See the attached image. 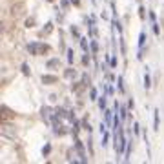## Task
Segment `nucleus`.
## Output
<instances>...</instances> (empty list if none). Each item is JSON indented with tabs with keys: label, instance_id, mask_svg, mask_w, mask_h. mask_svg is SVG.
Segmentation results:
<instances>
[{
	"label": "nucleus",
	"instance_id": "nucleus-1",
	"mask_svg": "<svg viewBox=\"0 0 164 164\" xmlns=\"http://www.w3.org/2000/svg\"><path fill=\"white\" fill-rule=\"evenodd\" d=\"M28 49H29L31 55H40V53H48V51H49V48H48L46 44H38V42L29 44V46H28Z\"/></svg>",
	"mask_w": 164,
	"mask_h": 164
},
{
	"label": "nucleus",
	"instance_id": "nucleus-2",
	"mask_svg": "<svg viewBox=\"0 0 164 164\" xmlns=\"http://www.w3.org/2000/svg\"><path fill=\"white\" fill-rule=\"evenodd\" d=\"M75 148H77V151H79L80 160L86 162V153H84V148H82V144H80V140H75Z\"/></svg>",
	"mask_w": 164,
	"mask_h": 164
},
{
	"label": "nucleus",
	"instance_id": "nucleus-3",
	"mask_svg": "<svg viewBox=\"0 0 164 164\" xmlns=\"http://www.w3.org/2000/svg\"><path fill=\"white\" fill-rule=\"evenodd\" d=\"M144 44H146V33H144V31H140V35H139V51H142Z\"/></svg>",
	"mask_w": 164,
	"mask_h": 164
},
{
	"label": "nucleus",
	"instance_id": "nucleus-4",
	"mask_svg": "<svg viewBox=\"0 0 164 164\" xmlns=\"http://www.w3.org/2000/svg\"><path fill=\"white\" fill-rule=\"evenodd\" d=\"M153 130L159 131V109L153 111Z\"/></svg>",
	"mask_w": 164,
	"mask_h": 164
},
{
	"label": "nucleus",
	"instance_id": "nucleus-5",
	"mask_svg": "<svg viewBox=\"0 0 164 164\" xmlns=\"http://www.w3.org/2000/svg\"><path fill=\"white\" fill-rule=\"evenodd\" d=\"M111 115H113V113H111L109 109H104V119H106V126H108V128L111 126Z\"/></svg>",
	"mask_w": 164,
	"mask_h": 164
},
{
	"label": "nucleus",
	"instance_id": "nucleus-6",
	"mask_svg": "<svg viewBox=\"0 0 164 164\" xmlns=\"http://www.w3.org/2000/svg\"><path fill=\"white\" fill-rule=\"evenodd\" d=\"M42 82H44V84H51V82H57V77H51V75H44V77H42Z\"/></svg>",
	"mask_w": 164,
	"mask_h": 164
},
{
	"label": "nucleus",
	"instance_id": "nucleus-7",
	"mask_svg": "<svg viewBox=\"0 0 164 164\" xmlns=\"http://www.w3.org/2000/svg\"><path fill=\"white\" fill-rule=\"evenodd\" d=\"M100 144H102V148H106V146L109 144V133H108V131L102 133V142H100Z\"/></svg>",
	"mask_w": 164,
	"mask_h": 164
},
{
	"label": "nucleus",
	"instance_id": "nucleus-8",
	"mask_svg": "<svg viewBox=\"0 0 164 164\" xmlns=\"http://www.w3.org/2000/svg\"><path fill=\"white\" fill-rule=\"evenodd\" d=\"M144 88H146V89L151 88V79H150V73H148V71L144 73Z\"/></svg>",
	"mask_w": 164,
	"mask_h": 164
},
{
	"label": "nucleus",
	"instance_id": "nucleus-9",
	"mask_svg": "<svg viewBox=\"0 0 164 164\" xmlns=\"http://www.w3.org/2000/svg\"><path fill=\"white\" fill-rule=\"evenodd\" d=\"M99 108H100V109H106V95H102V97L99 99Z\"/></svg>",
	"mask_w": 164,
	"mask_h": 164
},
{
	"label": "nucleus",
	"instance_id": "nucleus-10",
	"mask_svg": "<svg viewBox=\"0 0 164 164\" xmlns=\"http://www.w3.org/2000/svg\"><path fill=\"white\" fill-rule=\"evenodd\" d=\"M2 111H4V119H11V117H13V113H11L6 106H2Z\"/></svg>",
	"mask_w": 164,
	"mask_h": 164
},
{
	"label": "nucleus",
	"instance_id": "nucleus-11",
	"mask_svg": "<svg viewBox=\"0 0 164 164\" xmlns=\"http://www.w3.org/2000/svg\"><path fill=\"white\" fill-rule=\"evenodd\" d=\"M131 142H133V140H130L128 146H126V160H130V155H131Z\"/></svg>",
	"mask_w": 164,
	"mask_h": 164
},
{
	"label": "nucleus",
	"instance_id": "nucleus-12",
	"mask_svg": "<svg viewBox=\"0 0 164 164\" xmlns=\"http://www.w3.org/2000/svg\"><path fill=\"white\" fill-rule=\"evenodd\" d=\"M117 86H119V91L124 93V84H122V77H119V80H117Z\"/></svg>",
	"mask_w": 164,
	"mask_h": 164
},
{
	"label": "nucleus",
	"instance_id": "nucleus-13",
	"mask_svg": "<svg viewBox=\"0 0 164 164\" xmlns=\"http://www.w3.org/2000/svg\"><path fill=\"white\" fill-rule=\"evenodd\" d=\"M80 46H82V49H84V51H88V49H89V48H88V40H86V38H80Z\"/></svg>",
	"mask_w": 164,
	"mask_h": 164
},
{
	"label": "nucleus",
	"instance_id": "nucleus-14",
	"mask_svg": "<svg viewBox=\"0 0 164 164\" xmlns=\"http://www.w3.org/2000/svg\"><path fill=\"white\" fill-rule=\"evenodd\" d=\"M67 62L73 64V51H71V49H67Z\"/></svg>",
	"mask_w": 164,
	"mask_h": 164
},
{
	"label": "nucleus",
	"instance_id": "nucleus-15",
	"mask_svg": "<svg viewBox=\"0 0 164 164\" xmlns=\"http://www.w3.org/2000/svg\"><path fill=\"white\" fill-rule=\"evenodd\" d=\"M57 64H58V60H55V58H53V60H49V62H48V67H55Z\"/></svg>",
	"mask_w": 164,
	"mask_h": 164
},
{
	"label": "nucleus",
	"instance_id": "nucleus-16",
	"mask_svg": "<svg viewBox=\"0 0 164 164\" xmlns=\"http://www.w3.org/2000/svg\"><path fill=\"white\" fill-rule=\"evenodd\" d=\"M91 100H97V89L95 88L91 89Z\"/></svg>",
	"mask_w": 164,
	"mask_h": 164
},
{
	"label": "nucleus",
	"instance_id": "nucleus-17",
	"mask_svg": "<svg viewBox=\"0 0 164 164\" xmlns=\"http://www.w3.org/2000/svg\"><path fill=\"white\" fill-rule=\"evenodd\" d=\"M91 51H93V55L97 53V42H91Z\"/></svg>",
	"mask_w": 164,
	"mask_h": 164
},
{
	"label": "nucleus",
	"instance_id": "nucleus-18",
	"mask_svg": "<svg viewBox=\"0 0 164 164\" xmlns=\"http://www.w3.org/2000/svg\"><path fill=\"white\" fill-rule=\"evenodd\" d=\"M126 115H128L126 113V108H121V119H126Z\"/></svg>",
	"mask_w": 164,
	"mask_h": 164
},
{
	"label": "nucleus",
	"instance_id": "nucleus-19",
	"mask_svg": "<svg viewBox=\"0 0 164 164\" xmlns=\"http://www.w3.org/2000/svg\"><path fill=\"white\" fill-rule=\"evenodd\" d=\"M22 69H24V73L29 75V69H28V64H22Z\"/></svg>",
	"mask_w": 164,
	"mask_h": 164
},
{
	"label": "nucleus",
	"instance_id": "nucleus-20",
	"mask_svg": "<svg viewBox=\"0 0 164 164\" xmlns=\"http://www.w3.org/2000/svg\"><path fill=\"white\" fill-rule=\"evenodd\" d=\"M71 2H73L75 6H79V2H80V0H71Z\"/></svg>",
	"mask_w": 164,
	"mask_h": 164
},
{
	"label": "nucleus",
	"instance_id": "nucleus-21",
	"mask_svg": "<svg viewBox=\"0 0 164 164\" xmlns=\"http://www.w3.org/2000/svg\"><path fill=\"white\" fill-rule=\"evenodd\" d=\"M91 2H93V4H97V0H91Z\"/></svg>",
	"mask_w": 164,
	"mask_h": 164
},
{
	"label": "nucleus",
	"instance_id": "nucleus-22",
	"mask_svg": "<svg viewBox=\"0 0 164 164\" xmlns=\"http://www.w3.org/2000/svg\"><path fill=\"white\" fill-rule=\"evenodd\" d=\"M49 2H53V0H49Z\"/></svg>",
	"mask_w": 164,
	"mask_h": 164
}]
</instances>
